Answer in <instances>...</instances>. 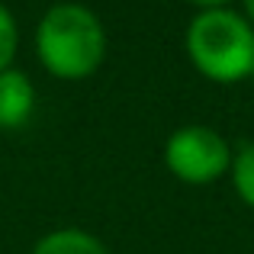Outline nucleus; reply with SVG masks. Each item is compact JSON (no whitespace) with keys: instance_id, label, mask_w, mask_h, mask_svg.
<instances>
[{"instance_id":"obj_1","label":"nucleus","mask_w":254,"mask_h":254,"mask_svg":"<svg viewBox=\"0 0 254 254\" xmlns=\"http://www.w3.org/2000/svg\"><path fill=\"white\" fill-rule=\"evenodd\" d=\"M36 52L55 77H87L106 55V29L90 6L55 3L36 26Z\"/></svg>"},{"instance_id":"obj_2","label":"nucleus","mask_w":254,"mask_h":254,"mask_svg":"<svg viewBox=\"0 0 254 254\" xmlns=\"http://www.w3.org/2000/svg\"><path fill=\"white\" fill-rule=\"evenodd\" d=\"M187 52L212 81H242L254 68V26L232 10H199L187 29Z\"/></svg>"},{"instance_id":"obj_3","label":"nucleus","mask_w":254,"mask_h":254,"mask_svg":"<svg viewBox=\"0 0 254 254\" xmlns=\"http://www.w3.org/2000/svg\"><path fill=\"white\" fill-rule=\"evenodd\" d=\"M164 161L174 177L187 184H209L232 164L229 142L209 126H180L164 145Z\"/></svg>"},{"instance_id":"obj_4","label":"nucleus","mask_w":254,"mask_h":254,"mask_svg":"<svg viewBox=\"0 0 254 254\" xmlns=\"http://www.w3.org/2000/svg\"><path fill=\"white\" fill-rule=\"evenodd\" d=\"M32 103H36V90L29 77L16 68L0 71V129L23 126L32 113Z\"/></svg>"},{"instance_id":"obj_5","label":"nucleus","mask_w":254,"mask_h":254,"mask_svg":"<svg viewBox=\"0 0 254 254\" xmlns=\"http://www.w3.org/2000/svg\"><path fill=\"white\" fill-rule=\"evenodd\" d=\"M32 254H110L97 235L84 229H55L36 242Z\"/></svg>"},{"instance_id":"obj_6","label":"nucleus","mask_w":254,"mask_h":254,"mask_svg":"<svg viewBox=\"0 0 254 254\" xmlns=\"http://www.w3.org/2000/svg\"><path fill=\"white\" fill-rule=\"evenodd\" d=\"M232 177H235V190L248 206H254V142L245 145L235 158H232Z\"/></svg>"},{"instance_id":"obj_7","label":"nucleus","mask_w":254,"mask_h":254,"mask_svg":"<svg viewBox=\"0 0 254 254\" xmlns=\"http://www.w3.org/2000/svg\"><path fill=\"white\" fill-rule=\"evenodd\" d=\"M16 42H19L16 19H13V13L0 3V71L10 68L13 55H16Z\"/></svg>"},{"instance_id":"obj_8","label":"nucleus","mask_w":254,"mask_h":254,"mask_svg":"<svg viewBox=\"0 0 254 254\" xmlns=\"http://www.w3.org/2000/svg\"><path fill=\"white\" fill-rule=\"evenodd\" d=\"M193 6H199V10H225V3L229 0H190Z\"/></svg>"},{"instance_id":"obj_9","label":"nucleus","mask_w":254,"mask_h":254,"mask_svg":"<svg viewBox=\"0 0 254 254\" xmlns=\"http://www.w3.org/2000/svg\"><path fill=\"white\" fill-rule=\"evenodd\" d=\"M245 10H248V23L254 26V0H245Z\"/></svg>"},{"instance_id":"obj_10","label":"nucleus","mask_w":254,"mask_h":254,"mask_svg":"<svg viewBox=\"0 0 254 254\" xmlns=\"http://www.w3.org/2000/svg\"><path fill=\"white\" fill-rule=\"evenodd\" d=\"M248 77H251V81H254V68H251V74H248Z\"/></svg>"}]
</instances>
